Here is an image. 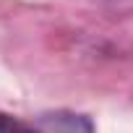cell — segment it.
<instances>
[{
  "label": "cell",
  "mask_w": 133,
  "mask_h": 133,
  "mask_svg": "<svg viewBox=\"0 0 133 133\" xmlns=\"http://www.w3.org/2000/svg\"><path fill=\"white\" fill-rule=\"evenodd\" d=\"M44 125L52 130V133H91V123L81 115H65V112H57V115H50L44 117Z\"/></svg>",
  "instance_id": "obj_1"
},
{
  "label": "cell",
  "mask_w": 133,
  "mask_h": 133,
  "mask_svg": "<svg viewBox=\"0 0 133 133\" xmlns=\"http://www.w3.org/2000/svg\"><path fill=\"white\" fill-rule=\"evenodd\" d=\"M0 133H39V130H34L31 125H26L24 120H18L13 115L0 112Z\"/></svg>",
  "instance_id": "obj_2"
}]
</instances>
